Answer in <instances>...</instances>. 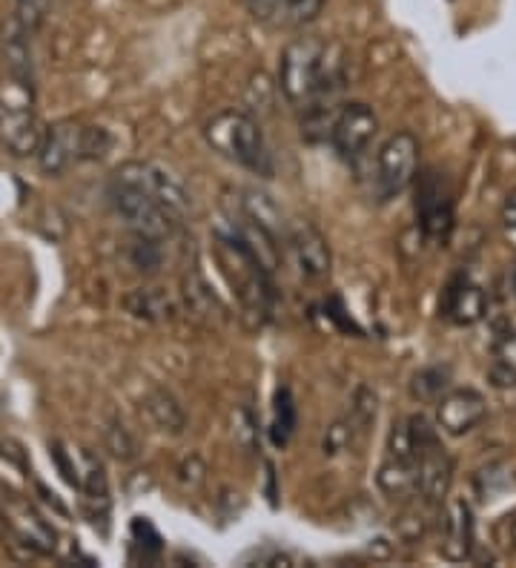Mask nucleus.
Masks as SVG:
<instances>
[{"label":"nucleus","instance_id":"obj_1","mask_svg":"<svg viewBox=\"0 0 516 568\" xmlns=\"http://www.w3.org/2000/svg\"><path fill=\"white\" fill-rule=\"evenodd\" d=\"M279 83L287 104L304 112V124H327L331 130L338 95L347 83L342 49L322 38H296L282 52Z\"/></svg>","mask_w":516,"mask_h":568},{"label":"nucleus","instance_id":"obj_2","mask_svg":"<svg viewBox=\"0 0 516 568\" xmlns=\"http://www.w3.org/2000/svg\"><path fill=\"white\" fill-rule=\"evenodd\" d=\"M215 247H219V262L227 273L230 284L239 293L241 305L247 307L253 316L259 320H267L275 307V287H273V271L264 267V262L255 256L247 244L235 236L233 230L224 227L219 230V239H215Z\"/></svg>","mask_w":516,"mask_h":568},{"label":"nucleus","instance_id":"obj_3","mask_svg":"<svg viewBox=\"0 0 516 568\" xmlns=\"http://www.w3.org/2000/svg\"><path fill=\"white\" fill-rule=\"evenodd\" d=\"M204 139L215 153H221L227 161H233V164L244 166L250 173L264 175V179L273 175V159H270L262 126H259L255 119H250L247 112H219L215 119H210L204 124Z\"/></svg>","mask_w":516,"mask_h":568},{"label":"nucleus","instance_id":"obj_4","mask_svg":"<svg viewBox=\"0 0 516 568\" xmlns=\"http://www.w3.org/2000/svg\"><path fill=\"white\" fill-rule=\"evenodd\" d=\"M411 425L413 448L419 457V497L425 506L442 508V503L451 494V483H454V459L445 450L436 428L425 414H416L407 419Z\"/></svg>","mask_w":516,"mask_h":568},{"label":"nucleus","instance_id":"obj_5","mask_svg":"<svg viewBox=\"0 0 516 568\" xmlns=\"http://www.w3.org/2000/svg\"><path fill=\"white\" fill-rule=\"evenodd\" d=\"M107 199H110L118 219H121V222H124L135 236L166 242V239L175 236V230L181 227L179 219H172V215L155 202V199H150L144 190L130 184V181L118 179V175H112L110 179Z\"/></svg>","mask_w":516,"mask_h":568},{"label":"nucleus","instance_id":"obj_6","mask_svg":"<svg viewBox=\"0 0 516 568\" xmlns=\"http://www.w3.org/2000/svg\"><path fill=\"white\" fill-rule=\"evenodd\" d=\"M413 184H416L413 210H416V224H419L422 236L427 242L445 244L456 224V202L451 181L439 170H425V173L416 175Z\"/></svg>","mask_w":516,"mask_h":568},{"label":"nucleus","instance_id":"obj_7","mask_svg":"<svg viewBox=\"0 0 516 568\" xmlns=\"http://www.w3.org/2000/svg\"><path fill=\"white\" fill-rule=\"evenodd\" d=\"M376 483L393 499L419 497V457L413 448L407 419L393 423L391 434H387L385 459L378 465Z\"/></svg>","mask_w":516,"mask_h":568},{"label":"nucleus","instance_id":"obj_8","mask_svg":"<svg viewBox=\"0 0 516 568\" xmlns=\"http://www.w3.org/2000/svg\"><path fill=\"white\" fill-rule=\"evenodd\" d=\"M419 173V141L407 130L393 132L376 155V195L378 202H391L405 193Z\"/></svg>","mask_w":516,"mask_h":568},{"label":"nucleus","instance_id":"obj_9","mask_svg":"<svg viewBox=\"0 0 516 568\" xmlns=\"http://www.w3.org/2000/svg\"><path fill=\"white\" fill-rule=\"evenodd\" d=\"M112 175L144 190L150 199H155L179 222H184V215L193 207V199L186 193L184 181L164 164H155V161H127Z\"/></svg>","mask_w":516,"mask_h":568},{"label":"nucleus","instance_id":"obj_10","mask_svg":"<svg viewBox=\"0 0 516 568\" xmlns=\"http://www.w3.org/2000/svg\"><path fill=\"white\" fill-rule=\"evenodd\" d=\"M376 132L378 119L376 112H373V106L362 104V101L342 104L336 110V115H333L331 124L333 150H336L344 161L356 164V161L365 159V153L371 150Z\"/></svg>","mask_w":516,"mask_h":568},{"label":"nucleus","instance_id":"obj_11","mask_svg":"<svg viewBox=\"0 0 516 568\" xmlns=\"http://www.w3.org/2000/svg\"><path fill=\"white\" fill-rule=\"evenodd\" d=\"M282 247H287L296 271L310 282L331 276V244L316 227L304 219H290L284 230Z\"/></svg>","mask_w":516,"mask_h":568},{"label":"nucleus","instance_id":"obj_12","mask_svg":"<svg viewBox=\"0 0 516 568\" xmlns=\"http://www.w3.org/2000/svg\"><path fill=\"white\" fill-rule=\"evenodd\" d=\"M488 296L471 273H456L442 293V316L456 327H471L485 320Z\"/></svg>","mask_w":516,"mask_h":568},{"label":"nucleus","instance_id":"obj_13","mask_svg":"<svg viewBox=\"0 0 516 568\" xmlns=\"http://www.w3.org/2000/svg\"><path fill=\"white\" fill-rule=\"evenodd\" d=\"M38 161L47 175L67 173L69 166L83 161V124L75 121H58L43 132Z\"/></svg>","mask_w":516,"mask_h":568},{"label":"nucleus","instance_id":"obj_14","mask_svg":"<svg viewBox=\"0 0 516 568\" xmlns=\"http://www.w3.org/2000/svg\"><path fill=\"white\" fill-rule=\"evenodd\" d=\"M436 405H439L436 408V425H439V430L451 434V437H465V434H471L474 428H479L485 414H488L485 396L474 388L451 390Z\"/></svg>","mask_w":516,"mask_h":568},{"label":"nucleus","instance_id":"obj_15","mask_svg":"<svg viewBox=\"0 0 516 568\" xmlns=\"http://www.w3.org/2000/svg\"><path fill=\"white\" fill-rule=\"evenodd\" d=\"M0 139L7 144V150L18 159L27 155H38L43 141V130L34 119V112L29 104H9L0 106Z\"/></svg>","mask_w":516,"mask_h":568},{"label":"nucleus","instance_id":"obj_16","mask_svg":"<svg viewBox=\"0 0 516 568\" xmlns=\"http://www.w3.org/2000/svg\"><path fill=\"white\" fill-rule=\"evenodd\" d=\"M255 21L270 29H299L322 12L324 0H241Z\"/></svg>","mask_w":516,"mask_h":568},{"label":"nucleus","instance_id":"obj_17","mask_svg":"<svg viewBox=\"0 0 516 568\" xmlns=\"http://www.w3.org/2000/svg\"><path fill=\"white\" fill-rule=\"evenodd\" d=\"M439 551L454 562L468 560L471 551H474V511L465 499H454L445 508Z\"/></svg>","mask_w":516,"mask_h":568},{"label":"nucleus","instance_id":"obj_18","mask_svg":"<svg viewBox=\"0 0 516 568\" xmlns=\"http://www.w3.org/2000/svg\"><path fill=\"white\" fill-rule=\"evenodd\" d=\"M3 61H7L9 75L27 95L34 90V63H32V36L23 32L12 18L3 23Z\"/></svg>","mask_w":516,"mask_h":568},{"label":"nucleus","instance_id":"obj_19","mask_svg":"<svg viewBox=\"0 0 516 568\" xmlns=\"http://www.w3.org/2000/svg\"><path fill=\"white\" fill-rule=\"evenodd\" d=\"M144 410L155 428L164 430V434H172V437H179L181 430L186 428L184 408H181L179 399L170 390H152L144 399Z\"/></svg>","mask_w":516,"mask_h":568},{"label":"nucleus","instance_id":"obj_20","mask_svg":"<svg viewBox=\"0 0 516 568\" xmlns=\"http://www.w3.org/2000/svg\"><path fill=\"white\" fill-rule=\"evenodd\" d=\"M124 307L135 316V320L144 322H166L172 320L175 313V305L170 302L164 291L159 287H141V291H132L130 296L124 298Z\"/></svg>","mask_w":516,"mask_h":568},{"label":"nucleus","instance_id":"obj_21","mask_svg":"<svg viewBox=\"0 0 516 568\" xmlns=\"http://www.w3.org/2000/svg\"><path fill=\"white\" fill-rule=\"evenodd\" d=\"M296 425H299L296 399H293V390L284 385V388L275 390L273 423H270V439H273L275 448L290 445V439H293V434H296Z\"/></svg>","mask_w":516,"mask_h":568},{"label":"nucleus","instance_id":"obj_22","mask_svg":"<svg viewBox=\"0 0 516 568\" xmlns=\"http://www.w3.org/2000/svg\"><path fill=\"white\" fill-rule=\"evenodd\" d=\"M490 379L499 388L516 385V331H505L494 342V365H490Z\"/></svg>","mask_w":516,"mask_h":568},{"label":"nucleus","instance_id":"obj_23","mask_svg":"<svg viewBox=\"0 0 516 568\" xmlns=\"http://www.w3.org/2000/svg\"><path fill=\"white\" fill-rule=\"evenodd\" d=\"M447 382H451V371L445 365L425 367L411 382L413 399H419V403H439L447 390Z\"/></svg>","mask_w":516,"mask_h":568},{"label":"nucleus","instance_id":"obj_24","mask_svg":"<svg viewBox=\"0 0 516 568\" xmlns=\"http://www.w3.org/2000/svg\"><path fill=\"white\" fill-rule=\"evenodd\" d=\"M184 296H186V305L193 307V313H199V316H213V313H221L219 296L210 291V284L204 282V276H201L199 271L186 273Z\"/></svg>","mask_w":516,"mask_h":568},{"label":"nucleus","instance_id":"obj_25","mask_svg":"<svg viewBox=\"0 0 516 568\" xmlns=\"http://www.w3.org/2000/svg\"><path fill=\"white\" fill-rule=\"evenodd\" d=\"M49 9H52V0H12V14L9 18L34 38L47 23Z\"/></svg>","mask_w":516,"mask_h":568},{"label":"nucleus","instance_id":"obj_26","mask_svg":"<svg viewBox=\"0 0 516 568\" xmlns=\"http://www.w3.org/2000/svg\"><path fill=\"white\" fill-rule=\"evenodd\" d=\"M161 244L159 239H146V236H135L132 242V267L141 273H155L161 267Z\"/></svg>","mask_w":516,"mask_h":568},{"label":"nucleus","instance_id":"obj_27","mask_svg":"<svg viewBox=\"0 0 516 568\" xmlns=\"http://www.w3.org/2000/svg\"><path fill=\"white\" fill-rule=\"evenodd\" d=\"M103 439H107V448L112 450V457L118 459H132L135 457V443H132L130 430L124 428L121 423H110L107 430H103Z\"/></svg>","mask_w":516,"mask_h":568},{"label":"nucleus","instance_id":"obj_28","mask_svg":"<svg viewBox=\"0 0 516 568\" xmlns=\"http://www.w3.org/2000/svg\"><path fill=\"white\" fill-rule=\"evenodd\" d=\"M503 227L505 233H508V239H514L516 242V190L514 193H508V199H505L503 204Z\"/></svg>","mask_w":516,"mask_h":568},{"label":"nucleus","instance_id":"obj_29","mask_svg":"<svg viewBox=\"0 0 516 568\" xmlns=\"http://www.w3.org/2000/svg\"><path fill=\"white\" fill-rule=\"evenodd\" d=\"M7 528H9V523H7V511H3V503H0V537H3V534H7Z\"/></svg>","mask_w":516,"mask_h":568},{"label":"nucleus","instance_id":"obj_30","mask_svg":"<svg viewBox=\"0 0 516 568\" xmlns=\"http://www.w3.org/2000/svg\"><path fill=\"white\" fill-rule=\"evenodd\" d=\"M510 284H514V293H516V271H514V276H510Z\"/></svg>","mask_w":516,"mask_h":568}]
</instances>
